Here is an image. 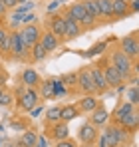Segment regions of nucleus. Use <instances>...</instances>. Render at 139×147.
Listing matches in <instances>:
<instances>
[{
    "label": "nucleus",
    "mask_w": 139,
    "mask_h": 147,
    "mask_svg": "<svg viewBox=\"0 0 139 147\" xmlns=\"http://www.w3.org/2000/svg\"><path fill=\"white\" fill-rule=\"evenodd\" d=\"M62 16L76 20V22L82 26L84 30H90V28H95V26H97V20H93L92 16L86 12V8H84V2H74V4H70L68 10H66Z\"/></svg>",
    "instance_id": "nucleus-1"
},
{
    "label": "nucleus",
    "mask_w": 139,
    "mask_h": 147,
    "mask_svg": "<svg viewBox=\"0 0 139 147\" xmlns=\"http://www.w3.org/2000/svg\"><path fill=\"white\" fill-rule=\"evenodd\" d=\"M109 62H111L117 70L121 72V76H123V78H125V82H127L129 74L133 72V68H135V62H133L127 54H123L119 48H113L111 52H109Z\"/></svg>",
    "instance_id": "nucleus-2"
},
{
    "label": "nucleus",
    "mask_w": 139,
    "mask_h": 147,
    "mask_svg": "<svg viewBox=\"0 0 139 147\" xmlns=\"http://www.w3.org/2000/svg\"><path fill=\"white\" fill-rule=\"evenodd\" d=\"M103 135H105V143H107V147H121V145H127L129 131H125L123 127L111 123L109 127H105Z\"/></svg>",
    "instance_id": "nucleus-3"
},
{
    "label": "nucleus",
    "mask_w": 139,
    "mask_h": 147,
    "mask_svg": "<svg viewBox=\"0 0 139 147\" xmlns=\"http://www.w3.org/2000/svg\"><path fill=\"white\" fill-rule=\"evenodd\" d=\"M97 64H99L101 70H103V78H105L107 88H119V86L125 82V78L121 76V72L117 70L109 60H101V62H97Z\"/></svg>",
    "instance_id": "nucleus-4"
},
{
    "label": "nucleus",
    "mask_w": 139,
    "mask_h": 147,
    "mask_svg": "<svg viewBox=\"0 0 139 147\" xmlns=\"http://www.w3.org/2000/svg\"><path fill=\"white\" fill-rule=\"evenodd\" d=\"M40 101V94L36 88H24L20 90V96H18V107L22 111H30L32 107H36Z\"/></svg>",
    "instance_id": "nucleus-5"
},
{
    "label": "nucleus",
    "mask_w": 139,
    "mask_h": 147,
    "mask_svg": "<svg viewBox=\"0 0 139 147\" xmlns=\"http://www.w3.org/2000/svg\"><path fill=\"white\" fill-rule=\"evenodd\" d=\"M119 50L123 52V54H127L133 62L137 60L139 56V40H137V32H131V34H127V36H123L121 38V44H119Z\"/></svg>",
    "instance_id": "nucleus-6"
},
{
    "label": "nucleus",
    "mask_w": 139,
    "mask_h": 147,
    "mask_svg": "<svg viewBox=\"0 0 139 147\" xmlns=\"http://www.w3.org/2000/svg\"><path fill=\"white\" fill-rule=\"evenodd\" d=\"M76 88H80L84 94H95V88H93L92 82V72H90V66H84L76 72Z\"/></svg>",
    "instance_id": "nucleus-7"
},
{
    "label": "nucleus",
    "mask_w": 139,
    "mask_h": 147,
    "mask_svg": "<svg viewBox=\"0 0 139 147\" xmlns=\"http://www.w3.org/2000/svg\"><path fill=\"white\" fill-rule=\"evenodd\" d=\"M18 32H20L24 44H26L28 48H32V46L40 40V36H42V30H40V26H38V24H24Z\"/></svg>",
    "instance_id": "nucleus-8"
},
{
    "label": "nucleus",
    "mask_w": 139,
    "mask_h": 147,
    "mask_svg": "<svg viewBox=\"0 0 139 147\" xmlns=\"http://www.w3.org/2000/svg\"><path fill=\"white\" fill-rule=\"evenodd\" d=\"M28 56H30V48L24 44L20 32L18 30L12 32V58L14 60H26Z\"/></svg>",
    "instance_id": "nucleus-9"
},
{
    "label": "nucleus",
    "mask_w": 139,
    "mask_h": 147,
    "mask_svg": "<svg viewBox=\"0 0 139 147\" xmlns=\"http://www.w3.org/2000/svg\"><path fill=\"white\" fill-rule=\"evenodd\" d=\"M78 139L84 143V147H90L95 143V139H97V127L92 125L90 121H86L82 127H80V131H78Z\"/></svg>",
    "instance_id": "nucleus-10"
},
{
    "label": "nucleus",
    "mask_w": 139,
    "mask_h": 147,
    "mask_svg": "<svg viewBox=\"0 0 139 147\" xmlns=\"http://www.w3.org/2000/svg\"><path fill=\"white\" fill-rule=\"evenodd\" d=\"M107 119H109V111H107V109H105V105L99 101V105H97L92 113H90V123L95 125V127H103V125L107 123Z\"/></svg>",
    "instance_id": "nucleus-11"
},
{
    "label": "nucleus",
    "mask_w": 139,
    "mask_h": 147,
    "mask_svg": "<svg viewBox=\"0 0 139 147\" xmlns=\"http://www.w3.org/2000/svg\"><path fill=\"white\" fill-rule=\"evenodd\" d=\"M64 28H66V22H64V16L62 14H52L48 18V30L58 36L60 40H64Z\"/></svg>",
    "instance_id": "nucleus-12"
},
{
    "label": "nucleus",
    "mask_w": 139,
    "mask_h": 147,
    "mask_svg": "<svg viewBox=\"0 0 139 147\" xmlns=\"http://www.w3.org/2000/svg\"><path fill=\"white\" fill-rule=\"evenodd\" d=\"M90 72H92V82H93L95 92H105V90H107V84H105L101 66H99V64H93V66H90Z\"/></svg>",
    "instance_id": "nucleus-13"
},
{
    "label": "nucleus",
    "mask_w": 139,
    "mask_h": 147,
    "mask_svg": "<svg viewBox=\"0 0 139 147\" xmlns=\"http://www.w3.org/2000/svg\"><path fill=\"white\" fill-rule=\"evenodd\" d=\"M50 137L52 139H56V141H62V139H66L70 137V127L66 121H56V123H50Z\"/></svg>",
    "instance_id": "nucleus-14"
},
{
    "label": "nucleus",
    "mask_w": 139,
    "mask_h": 147,
    "mask_svg": "<svg viewBox=\"0 0 139 147\" xmlns=\"http://www.w3.org/2000/svg\"><path fill=\"white\" fill-rule=\"evenodd\" d=\"M64 22H66V28H64V40H76L78 36L84 34V28L78 24L76 20H72V18H66V16H64Z\"/></svg>",
    "instance_id": "nucleus-15"
},
{
    "label": "nucleus",
    "mask_w": 139,
    "mask_h": 147,
    "mask_svg": "<svg viewBox=\"0 0 139 147\" xmlns=\"http://www.w3.org/2000/svg\"><path fill=\"white\" fill-rule=\"evenodd\" d=\"M135 109H137V107H135V105H131L129 101H121V103L115 107V111H113V123H115V125H119V123L123 121L129 113H133Z\"/></svg>",
    "instance_id": "nucleus-16"
},
{
    "label": "nucleus",
    "mask_w": 139,
    "mask_h": 147,
    "mask_svg": "<svg viewBox=\"0 0 139 147\" xmlns=\"http://www.w3.org/2000/svg\"><path fill=\"white\" fill-rule=\"evenodd\" d=\"M111 8H113V18L115 20H123L127 16H131L129 0H111Z\"/></svg>",
    "instance_id": "nucleus-17"
},
{
    "label": "nucleus",
    "mask_w": 139,
    "mask_h": 147,
    "mask_svg": "<svg viewBox=\"0 0 139 147\" xmlns=\"http://www.w3.org/2000/svg\"><path fill=\"white\" fill-rule=\"evenodd\" d=\"M20 80H22V86L24 88H38L40 86V82H42V78L38 76L36 70H32V68H26L20 76Z\"/></svg>",
    "instance_id": "nucleus-18"
},
{
    "label": "nucleus",
    "mask_w": 139,
    "mask_h": 147,
    "mask_svg": "<svg viewBox=\"0 0 139 147\" xmlns=\"http://www.w3.org/2000/svg\"><path fill=\"white\" fill-rule=\"evenodd\" d=\"M76 105H78L80 113H92L93 109L99 105V99L95 98V96H92V94H88V96H84V98L80 99Z\"/></svg>",
    "instance_id": "nucleus-19"
},
{
    "label": "nucleus",
    "mask_w": 139,
    "mask_h": 147,
    "mask_svg": "<svg viewBox=\"0 0 139 147\" xmlns=\"http://www.w3.org/2000/svg\"><path fill=\"white\" fill-rule=\"evenodd\" d=\"M40 44H42L44 50L50 54V52H54V50L60 48V38H58V36H54V34L48 30V32H42V36H40Z\"/></svg>",
    "instance_id": "nucleus-20"
},
{
    "label": "nucleus",
    "mask_w": 139,
    "mask_h": 147,
    "mask_svg": "<svg viewBox=\"0 0 139 147\" xmlns=\"http://www.w3.org/2000/svg\"><path fill=\"white\" fill-rule=\"evenodd\" d=\"M78 115H80V109H78L76 103H70V105H62L60 107V121L70 123L72 119H76Z\"/></svg>",
    "instance_id": "nucleus-21"
},
{
    "label": "nucleus",
    "mask_w": 139,
    "mask_h": 147,
    "mask_svg": "<svg viewBox=\"0 0 139 147\" xmlns=\"http://www.w3.org/2000/svg\"><path fill=\"white\" fill-rule=\"evenodd\" d=\"M119 127H123L125 131H129V133H135L137 131V127H139V111L135 109L133 113H129L123 121L119 123Z\"/></svg>",
    "instance_id": "nucleus-22"
},
{
    "label": "nucleus",
    "mask_w": 139,
    "mask_h": 147,
    "mask_svg": "<svg viewBox=\"0 0 139 147\" xmlns=\"http://www.w3.org/2000/svg\"><path fill=\"white\" fill-rule=\"evenodd\" d=\"M36 139H38V133L34 129H24L16 143H18V147H36Z\"/></svg>",
    "instance_id": "nucleus-23"
},
{
    "label": "nucleus",
    "mask_w": 139,
    "mask_h": 147,
    "mask_svg": "<svg viewBox=\"0 0 139 147\" xmlns=\"http://www.w3.org/2000/svg\"><path fill=\"white\" fill-rule=\"evenodd\" d=\"M95 2H97V10H99V18H101V22H107L109 18H113L111 0H95Z\"/></svg>",
    "instance_id": "nucleus-24"
},
{
    "label": "nucleus",
    "mask_w": 139,
    "mask_h": 147,
    "mask_svg": "<svg viewBox=\"0 0 139 147\" xmlns=\"http://www.w3.org/2000/svg\"><path fill=\"white\" fill-rule=\"evenodd\" d=\"M0 56L12 58V32H8L6 38L2 40V44H0Z\"/></svg>",
    "instance_id": "nucleus-25"
},
{
    "label": "nucleus",
    "mask_w": 139,
    "mask_h": 147,
    "mask_svg": "<svg viewBox=\"0 0 139 147\" xmlns=\"http://www.w3.org/2000/svg\"><path fill=\"white\" fill-rule=\"evenodd\" d=\"M30 52H32V60H34V62H42V60L48 56V52L44 50V46L40 44V40H38L32 48H30Z\"/></svg>",
    "instance_id": "nucleus-26"
},
{
    "label": "nucleus",
    "mask_w": 139,
    "mask_h": 147,
    "mask_svg": "<svg viewBox=\"0 0 139 147\" xmlns=\"http://www.w3.org/2000/svg\"><path fill=\"white\" fill-rule=\"evenodd\" d=\"M46 123H56L60 121V105H52L46 109V115H44Z\"/></svg>",
    "instance_id": "nucleus-27"
},
{
    "label": "nucleus",
    "mask_w": 139,
    "mask_h": 147,
    "mask_svg": "<svg viewBox=\"0 0 139 147\" xmlns=\"http://www.w3.org/2000/svg\"><path fill=\"white\" fill-rule=\"evenodd\" d=\"M84 8H86V12L92 16L93 20H99V10H97V2L95 0H84Z\"/></svg>",
    "instance_id": "nucleus-28"
},
{
    "label": "nucleus",
    "mask_w": 139,
    "mask_h": 147,
    "mask_svg": "<svg viewBox=\"0 0 139 147\" xmlns=\"http://www.w3.org/2000/svg\"><path fill=\"white\" fill-rule=\"evenodd\" d=\"M125 96H127L125 101H129L131 105H135V107H137V103H139V90H137V86H135V84L125 92Z\"/></svg>",
    "instance_id": "nucleus-29"
},
{
    "label": "nucleus",
    "mask_w": 139,
    "mask_h": 147,
    "mask_svg": "<svg viewBox=\"0 0 139 147\" xmlns=\"http://www.w3.org/2000/svg\"><path fill=\"white\" fill-rule=\"evenodd\" d=\"M60 80H62V84L68 88V86H76V80H78V78H76V72H70V74H64Z\"/></svg>",
    "instance_id": "nucleus-30"
},
{
    "label": "nucleus",
    "mask_w": 139,
    "mask_h": 147,
    "mask_svg": "<svg viewBox=\"0 0 139 147\" xmlns=\"http://www.w3.org/2000/svg\"><path fill=\"white\" fill-rule=\"evenodd\" d=\"M34 22H36V14L32 12H24L20 16V24H34Z\"/></svg>",
    "instance_id": "nucleus-31"
},
{
    "label": "nucleus",
    "mask_w": 139,
    "mask_h": 147,
    "mask_svg": "<svg viewBox=\"0 0 139 147\" xmlns=\"http://www.w3.org/2000/svg\"><path fill=\"white\" fill-rule=\"evenodd\" d=\"M10 103H12V94L4 90V92H2V96H0V105L4 107V105H10Z\"/></svg>",
    "instance_id": "nucleus-32"
},
{
    "label": "nucleus",
    "mask_w": 139,
    "mask_h": 147,
    "mask_svg": "<svg viewBox=\"0 0 139 147\" xmlns=\"http://www.w3.org/2000/svg\"><path fill=\"white\" fill-rule=\"evenodd\" d=\"M42 98H54V96H52V80L42 86Z\"/></svg>",
    "instance_id": "nucleus-33"
},
{
    "label": "nucleus",
    "mask_w": 139,
    "mask_h": 147,
    "mask_svg": "<svg viewBox=\"0 0 139 147\" xmlns=\"http://www.w3.org/2000/svg\"><path fill=\"white\" fill-rule=\"evenodd\" d=\"M105 46H107V42H99V44H95L90 52H88V56H93V54H99V52H103L105 50Z\"/></svg>",
    "instance_id": "nucleus-34"
},
{
    "label": "nucleus",
    "mask_w": 139,
    "mask_h": 147,
    "mask_svg": "<svg viewBox=\"0 0 139 147\" xmlns=\"http://www.w3.org/2000/svg\"><path fill=\"white\" fill-rule=\"evenodd\" d=\"M56 147H76V141H72L70 137H66V139L58 141V143H56Z\"/></svg>",
    "instance_id": "nucleus-35"
},
{
    "label": "nucleus",
    "mask_w": 139,
    "mask_h": 147,
    "mask_svg": "<svg viewBox=\"0 0 139 147\" xmlns=\"http://www.w3.org/2000/svg\"><path fill=\"white\" fill-rule=\"evenodd\" d=\"M28 123L26 121H20V119H12V129H26Z\"/></svg>",
    "instance_id": "nucleus-36"
},
{
    "label": "nucleus",
    "mask_w": 139,
    "mask_h": 147,
    "mask_svg": "<svg viewBox=\"0 0 139 147\" xmlns=\"http://www.w3.org/2000/svg\"><path fill=\"white\" fill-rule=\"evenodd\" d=\"M48 137L46 135H38V139H36V147H48Z\"/></svg>",
    "instance_id": "nucleus-37"
},
{
    "label": "nucleus",
    "mask_w": 139,
    "mask_h": 147,
    "mask_svg": "<svg viewBox=\"0 0 139 147\" xmlns=\"http://www.w3.org/2000/svg\"><path fill=\"white\" fill-rule=\"evenodd\" d=\"M2 4L6 6V10H10V8H16L18 6V0H2Z\"/></svg>",
    "instance_id": "nucleus-38"
},
{
    "label": "nucleus",
    "mask_w": 139,
    "mask_h": 147,
    "mask_svg": "<svg viewBox=\"0 0 139 147\" xmlns=\"http://www.w3.org/2000/svg\"><path fill=\"white\" fill-rule=\"evenodd\" d=\"M42 111H44V109H42V105H36V107H32V109H30V115H32V117H38Z\"/></svg>",
    "instance_id": "nucleus-39"
},
{
    "label": "nucleus",
    "mask_w": 139,
    "mask_h": 147,
    "mask_svg": "<svg viewBox=\"0 0 139 147\" xmlns=\"http://www.w3.org/2000/svg\"><path fill=\"white\" fill-rule=\"evenodd\" d=\"M95 141H97V147H107V143H105V135H103V133H101L99 139H95Z\"/></svg>",
    "instance_id": "nucleus-40"
},
{
    "label": "nucleus",
    "mask_w": 139,
    "mask_h": 147,
    "mask_svg": "<svg viewBox=\"0 0 139 147\" xmlns=\"http://www.w3.org/2000/svg\"><path fill=\"white\" fill-rule=\"evenodd\" d=\"M6 34H8V30H6V28H2V26H0V44H2V40H4V38H6Z\"/></svg>",
    "instance_id": "nucleus-41"
},
{
    "label": "nucleus",
    "mask_w": 139,
    "mask_h": 147,
    "mask_svg": "<svg viewBox=\"0 0 139 147\" xmlns=\"http://www.w3.org/2000/svg\"><path fill=\"white\" fill-rule=\"evenodd\" d=\"M0 147H18V143H14V141H4Z\"/></svg>",
    "instance_id": "nucleus-42"
},
{
    "label": "nucleus",
    "mask_w": 139,
    "mask_h": 147,
    "mask_svg": "<svg viewBox=\"0 0 139 147\" xmlns=\"http://www.w3.org/2000/svg\"><path fill=\"white\" fill-rule=\"evenodd\" d=\"M6 12H8V10H6V6L0 2V18H2V16H6Z\"/></svg>",
    "instance_id": "nucleus-43"
},
{
    "label": "nucleus",
    "mask_w": 139,
    "mask_h": 147,
    "mask_svg": "<svg viewBox=\"0 0 139 147\" xmlns=\"http://www.w3.org/2000/svg\"><path fill=\"white\" fill-rule=\"evenodd\" d=\"M2 92H4V86H0V96H2Z\"/></svg>",
    "instance_id": "nucleus-44"
},
{
    "label": "nucleus",
    "mask_w": 139,
    "mask_h": 147,
    "mask_svg": "<svg viewBox=\"0 0 139 147\" xmlns=\"http://www.w3.org/2000/svg\"><path fill=\"white\" fill-rule=\"evenodd\" d=\"M0 145H2V139H0Z\"/></svg>",
    "instance_id": "nucleus-45"
},
{
    "label": "nucleus",
    "mask_w": 139,
    "mask_h": 147,
    "mask_svg": "<svg viewBox=\"0 0 139 147\" xmlns=\"http://www.w3.org/2000/svg\"><path fill=\"white\" fill-rule=\"evenodd\" d=\"M121 147H127V145H121Z\"/></svg>",
    "instance_id": "nucleus-46"
},
{
    "label": "nucleus",
    "mask_w": 139,
    "mask_h": 147,
    "mask_svg": "<svg viewBox=\"0 0 139 147\" xmlns=\"http://www.w3.org/2000/svg\"><path fill=\"white\" fill-rule=\"evenodd\" d=\"M0 2H2V0H0Z\"/></svg>",
    "instance_id": "nucleus-47"
}]
</instances>
